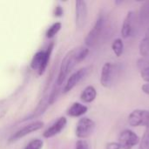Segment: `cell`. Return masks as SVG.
Wrapping results in <instances>:
<instances>
[{
    "label": "cell",
    "instance_id": "obj_7",
    "mask_svg": "<svg viewBox=\"0 0 149 149\" xmlns=\"http://www.w3.org/2000/svg\"><path fill=\"white\" fill-rule=\"evenodd\" d=\"M119 143L122 149H132L140 143V138L134 131L126 129L120 134Z\"/></svg>",
    "mask_w": 149,
    "mask_h": 149
},
{
    "label": "cell",
    "instance_id": "obj_19",
    "mask_svg": "<svg viewBox=\"0 0 149 149\" xmlns=\"http://www.w3.org/2000/svg\"><path fill=\"white\" fill-rule=\"evenodd\" d=\"M61 29V24L60 23H55L53 24L46 31V38H53Z\"/></svg>",
    "mask_w": 149,
    "mask_h": 149
},
{
    "label": "cell",
    "instance_id": "obj_17",
    "mask_svg": "<svg viewBox=\"0 0 149 149\" xmlns=\"http://www.w3.org/2000/svg\"><path fill=\"white\" fill-rule=\"evenodd\" d=\"M112 49L117 57L121 56L123 52H124V43H123L122 39L121 38H116L112 44Z\"/></svg>",
    "mask_w": 149,
    "mask_h": 149
},
{
    "label": "cell",
    "instance_id": "obj_13",
    "mask_svg": "<svg viewBox=\"0 0 149 149\" xmlns=\"http://www.w3.org/2000/svg\"><path fill=\"white\" fill-rule=\"evenodd\" d=\"M87 110H88V108L86 106L82 105L78 102H75L68 109L67 114L71 117H79V116L84 115L87 112Z\"/></svg>",
    "mask_w": 149,
    "mask_h": 149
},
{
    "label": "cell",
    "instance_id": "obj_14",
    "mask_svg": "<svg viewBox=\"0 0 149 149\" xmlns=\"http://www.w3.org/2000/svg\"><path fill=\"white\" fill-rule=\"evenodd\" d=\"M97 96V91L93 86H86L80 95V99L85 103H91L93 102Z\"/></svg>",
    "mask_w": 149,
    "mask_h": 149
},
{
    "label": "cell",
    "instance_id": "obj_10",
    "mask_svg": "<svg viewBox=\"0 0 149 149\" xmlns=\"http://www.w3.org/2000/svg\"><path fill=\"white\" fill-rule=\"evenodd\" d=\"M44 126V123L42 121H35V122H32L31 124H28L26 126H24V127H22L21 129H19L18 131H17L11 137H10V141H17L18 139L20 138H23L24 137L25 135L32 133V132H35V131H38L39 129H41Z\"/></svg>",
    "mask_w": 149,
    "mask_h": 149
},
{
    "label": "cell",
    "instance_id": "obj_4",
    "mask_svg": "<svg viewBox=\"0 0 149 149\" xmlns=\"http://www.w3.org/2000/svg\"><path fill=\"white\" fill-rule=\"evenodd\" d=\"M95 128V123L93 120L84 117L81 118L76 127V135L79 139L88 138L93 132Z\"/></svg>",
    "mask_w": 149,
    "mask_h": 149
},
{
    "label": "cell",
    "instance_id": "obj_15",
    "mask_svg": "<svg viewBox=\"0 0 149 149\" xmlns=\"http://www.w3.org/2000/svg\"><path fill=\"white\" fill-rule=\"evenodd\" d=\"M140 21L142 24H149V1L145 2L140 10Z\"/></svg>",
    "mask_w": 149,
    "mask_h": 149
},
{
    "label": "cell",
    "instance_id": "obj_6",
    "mask_svg": "<svg viewBox=\"0 0 149 149\" xmlns=\"http://www.w3.org/2000/svg\"><path fill=\"white\" fill-rule=\"evenodd\" d=\"M128 124L131 127H147L149 125V111L136 109L128 116Z\"/></svg>",
    "mask_w": 149,
    "mask_h": 149
},
{
    "label": "cell",
    "instance_id": "obj_3",
    "mask_svg": "<svg viewBox=\"0 0 149 149\" xmlns=\"http://www.w3.org/2000/svg\"><path fill=\"white\" fill-rule=\"evenodd\" d=\"M105 24H106V19L104 15H100V17H98V19L96 20L93 27L91 29V31L88 32V34L86 35V38H85V43L87 46L89 47H93L100 40L103 30L105 28Z\"/></svg>",
    "mask_w": 149,
    "mask_h": 149
},
{
    "label": "cell",
    "instance_id": "obj_23",
    "mask_svg": "<svg viewBox=\"0 0 149 149\" xmlns=\"http://www.w3.org/2000/svg\"><path fill=\"white\" fill-rule=\"evenodd\" d=\"M106 149H122L120 143L119 142H109L107 147Z\"/></svg>",
    "mask_w": 149,
    "mask_h": 149
},
{
    "label": "cell",
    "instance_id": "obj_18",
    "mask_svg": "<svg viewBox=\"0 0 149 149\" xmlns=\"http://www.w3.org/2000/svg\"><path fill=\"white\" fill-rule=\"evenodd\" d=\"M138 149H149V125L146 127V131L141 140H140Z\"/></svg>",
    "mask_w": 149,
    "mask_h": 149
},
{
    "label": "cell",
    "instance_id": "obj_8",
    "mask_svg": "<svg viewBox=\"0 0 149 149\" xmlns=\"http://www.w3.org/2000/svg\"><path fill=\"white\" fill-rule=\"evenodd\" d=\"M75 10H76V26L81 29L85 26L87 19V5L83 0H78L75 2Z\"/></svg>",
    "mask_w": 149,
    "mask_h": 149
},
{
    "label": "cell",
    "instance_id": "obj_1",
    "mask_svg": "<svg viewBox=\"0 0 149 149\" xmlns=\"http://www.w3.org/2000/svg\"><path fill=\"white\" fill-rule=\"evenodd\" d=\"M89 49L86 47L79 46L71 50L63 58L58 76L57 79V84L58 86L62 85L65 80L66 77L70 73V72L81 61H83L88 55Z\"/></svg>",
    "mask_w": 149,
    "mask_h": 149
},
{
    "label": "cell",
    "instance_id": "obj_22",
    "mask_svg": "<svg viewBox=\"0 0 149 149\" xmlns=\"http://www.w3.org/2000/svg\"><path fill=\"white\" fill-rule=\"evenodd\" d=\"M76 149H89V147L86 141L83 140H79L76 143Z\"/></svg>",
    "mask_w": 149,
    "mask_h": 149
},
{
    "label": "cell",
    "instance_id": "obj_11",
    "mask_svg": "<svg viewBox=\"0 0 149 149\" xmlns=\"http://www.w3.org/2000/svg\"><path fill=\"white\" fill-rule=\"evenodd\" d=\"M66 123H67L66 119L65 117H60L54 124H52V126L51 127H49L47 130L45 131V133L43 134L44 137L45 138H52V137L57 135L64 129Z\"/></svg>",
    "mask_w": 149,
    "mask_h": 149
},
{
    "label": "cell",
    "instance_id": "obj_16",
    "mask_svg": "<svg viewBox=\"0 0 149 149\" xmlns=\"http://www.w3.org/2000/svg\"><path fill=\"white\" fill-rule=\"evenodd\" d=\"M140 53L142 57H148L149 56V30L146 33L144 38L141 39L140 43Z\"/></svg>",
    "mask_w": 149,
    "mask_h": 149
},
{
    "label": "cell",
    "instance_id": "obj_9",
    "mask_svg": "<svg viewBox=\"0 0 149 149\" xmlns=\"http://www.w3.org/2000/svg\"><path fill=\"white\" fill-rule=\"evenodd\" d=\"M87 72H88V68L85 67V68H81V69L78 70L73 74H72L64 87V93H66L70 92L71 90H72L86 77Z\"/></svg>",
    "mask_w": 149,
    "mask_h": 149
},
{
    "label": "cell",
    "instance_id": "obj_5",
    "mask_svg": "<svg viewBox=\"0 0 149 149\" xmlns=\"http://www.w3.org/2000/svg\"><path fill=\"white\" fill-rule=\"evenodd\" d=\"M117 74V66L110 62L106 63L101 70L100 84L104 87H110Z\"/></svg>",
    "mask_w": 149,
    "mask_h": 149
},
{
    "label": "cell",
    "instance_id": "obj_25",
    "mask_svg": "<svg viewBox=\"0 0 149 149\" xmlns=\"http://www.w3.org/2000/svg\"><path fill=\"white\" fill-rule=\"evenodd\" d=\"M141 90L143 91L144 93H146L147 95L149 96V83L148 84H145L141 86Z\"/></svg>",
    "mask_w": 149,
    "mask_h": 149
},
{
    "label": "cell",
    "instance_id": "obj_21",
    "mask_svg": "<svg viewBox=\"0 0 149 149\" xmlns=\"http://www.w3.org/2000/svg\"><path fill=\"white\" fill-rule=\"evenodd\" d=\"M141 77L144 81L149 83V65L141 68Z\"/></svg>",
    "mask_w": 149,
    "mask_h": 149
},
{
    "label": "cell",
    "instance_id": "obj_12",
    "mask_svg": "<svg viewBox=\"0 0 149 149\" xmlns=\"http://www.w3.org/2000/svg\"><path fill=\"white\" fill-rule=\"evenodd\" d=\"M134 14L133 11H128L125 19H124V22H123V24H122V27H121V36L122 38H129L132 33H133V26H134Z\"/></svg>",
    "mask_w": 149,
    "mask_h": 149
},
{
    "label": "cell",
    "instance_id": "obj_24",
    "mask_svg": "<svg viewBox=\"0 0 149 149\" xmlns=\"http://www.w3.org/2000/svg\"><path fill=\"white\" fill-rule=\"evenodd\" d=\"M54 15L56 17H61L63 15V9L61 6L58 5L56 8H55V11H54Z\"/></svg>",
    "mask_w": 149,
    "mask_h": 149
},
{
    "label": "cell",
    "instance_id": "obj_2",
    "mask_svg": "<svg viewBox=\"0 0 149 149\" xmlns=\"http://www.w3.org/2000/svg\"><path fill=\"white\" fill-rule=\"evenodd\" d=\"M53 48V44H51L50 46L45 52H38L32 58L31 62V67L33 70L38 71L39 75H42L48 65L50 56Z\"/></svg>",
    "mask_w": 149,
    "mask_h": 149
},
{
    "label": "cell",
    "instance_id": "obj_20",
    "mask_svg": "<svg viewBox=\"0 0 149 149\" xmlns=\"http://www.w3.org/2000/svg\"><path fill=\"white\" fill-rule=\"evenodd\" d=\"M43 147V141L41 140L36 139L31 141L24 149H41Z\"/></svg>",
    "mask_w": 149,
    "mask_h": 149
}]
</instances>
